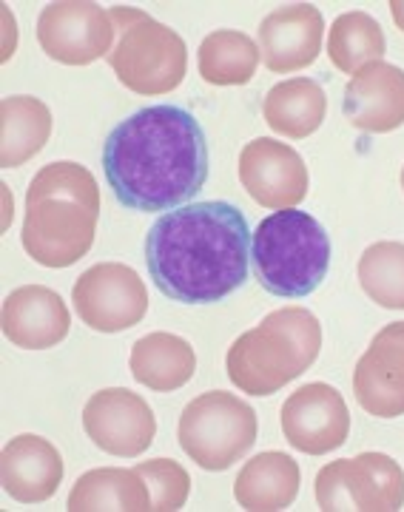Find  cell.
Returning <instances> with one entry per match:
<instances>
[{"label": "cell", "instance_id": "22", "mask_svg": "<svg viewBox=\"0 0 404 512\" xmlns=\"http://www.w3.org/2000/svg\"><path fill=\"white\" fill-rule=\"evenodd\" d=\"M52 137V111L29 94L3 97L0 103V165L18 168L40 154Z\"/></svg>", "mask_w": 404, "mask_h": 512}, {"label": "cell", "instance_id": "4", "mask_svg": "<svg viewBox=\"0 0 404 512\" xmlns=\"http://www.w3.org/2000/svg\"><path fill=\"white\" fill-rule=\"evenodd\" d=\"M322 325L308 308L288 305L268 313L228 348V379L248 396H274L319 359Z\"/></svg>", "mask_w": 404, "mask_h": 512}, {"label": "cell", "instance_id": "12", "mask_svg": "<svg viewBox=\"0 0 404 512\" xmlns=\"http://www.w3.org/2000/svg\"><path fill=\"white\" fill-rule=\"evenodd\" d=\"M83 430L103 453L137 458L157 436V419L143 396L126 387H106L83 407Z\"/></svg>", "mask_w": 404, "mask_h": 512}, {"label": "cell", "instance_id": "11", "mask_svg": "<svg viewBox=\"0 0 404 512\" xmlns=\"http://www.w3.org/2000/svg\"><path fill=\"white\" fill-rule=\"evenodd\" d=\"M285 441L305 456H328L350 433V410L342 393L325 382L302 384L282 404Z\"/></svg>", "mask_w": 404, "mask_h": 512}, {"label": "cell", "instance_id": "1", "mask_svg": "<svg viewBox=\"0 0 404 512\" xmlns=\"http://www.w3.org/2000/svg\"><path fill=\"white\" fill-rule=\"evenodd\" d=\"M103 171L123 208L154 214L183 208L208 183L200 120L180 106H146L111 128Z\"/></svg>", "mask_w": 404, "mask_h": 512}, {"label": "cell", "instance_id": "27", "mask_svg": "<svg viewBox=\"0 0 404 512\" xmlns=\"http://www.w3.org/2000/svg\"><path fill=\"white\" fill-rule=\"evenodd\" d=\"M151 493V510L154 512H177L183 510L188 493H191V476L183 464L171 458H154V461H140L134 467Z\"/></svg>", "mask_w": 404, "mask_h": 512}, {"label": "cell", "instance_id": "2", "mask_svg": "<svg viewBox=\"0 0 404 512\" xmlns=\"http://www.w3.org/2000/svg\"><path fill=\"white\" fill-rule=\"evenodd\" d=\"M251 231L237 205L191 202L166 211L146 234V265L163 296L180 305H214L248 279Z\"/></svg>", "mask_w": 404, "mask_h": 512}, {"label": "cell", "instance_id": "29", "mask_svg": "<svg viewBox=\"0 0 404 512\" xmlns=\"http://www.w3.org/2000/svg\"><path fill=\"white\" fill-rule=\"evenodd\" d=\"M402 191H404V168H402Z\"/></svg>", "mask_w": 404, "mask_h": 512}, {"label": "cell", "instance_id": "28", "mask_svg": "<svg viewBox=\"0 0 404 512\" xmlns=\"http://www.w3.org/2000/svg\"><path fill=\"white\" fill-rule=\"evenodd\" d=\"M390 12H393L396 26L404 32V0H390Z\"/></svg>", "mask_w": 404, "mask_h": 512}, {"label": "cell", "instance_id": "18", "mask_svg": "<svg viewBox=\"0 0 404 512\" xmlns=\"http://www.w3.org/2000/svg\"><path fill=\"white\" fill-rule=\"evenodd\" d=\"M63 458L57 447L43 436L23 433L3 447L0 456V481L9 498L18 504H43L63 484Z\"/></svg>", "mask_w": 404, "mask_h": 512}, {"label": "cell", "instance_id": "26", "mask_svg": "<svg viewBox=\"0 0 404 512\" xmlns=\"http://www.w3.org/2000/svg\"><path fill=\"white\" fill-rule=\"evenodd\" d=\"M356 276L370 302L387 311H404V242H373L359 256Z\"/></svg>", "mask_w": 404, "mask_h": 512}, {"label": "cell", "instance_id": "15", "mask_svg": "<svg viewBox=\"0 0 404 512\" xmlns=\"http://www.w3.org/2000/svg\"><path fill=\"white\" fill-rule=\"evenodd\" d=\"M325 18L311 3L279 6L259 23V52L274 74L308 69L322 52Z\"/></svg>", "mask_w": 404, "mask_h": 512}, {"label": "cell", "instance_id": "10", "mask_svg": "<svg viewBox=\"0 0 404 512\" xmlns=\"http://www.w3.org/2000/svg\"><path fill=\"white\" fill-rule=\"evenodd\" d=\"M37 43L63 66H89L109 57L117 32L109 9L92 0H57L37 18Z\"/></svg>", "mask_w": 404, "mask_h": 512}, {"label": "cell", "instance_id": "24", "mask_svg": "<svg viewBox=\"0 0 404 512\" xmlns=\"http://www.w3.org/2000/svg\"><path fill=\"white\" fill-rule=\"evenodd\" d=\"M259 43L237 29H217L205 35L197 52L200 77L211 86H245L257 74Z\"/></svg>", "mask_w": 404, "mask_h": 512}, {"label": "cell", "instance_id": "20", "mask_svg": "<svg viewBox=\"0 0 404 512\" xmlns=\"http://www.w3.org/2000/svg\"><path fill=\"white\" fill-rule=\"evenodd\" d=\"M129 367L131 376L143 387L154 390V393H171L194 379L197 353L183 336L157 330V333H148L134 342Z\"/></svg>", "mask_w": 404, "mask_h": 512}, {"label": "cell", "instance_id": "23", "mask_svg": "<svg viewBox=\"0 0 404 512\" xmlns=\"http://www.w3.org/2000/svg\"><path fill=\"white\" fill-rule=\"evenodd\" d=\"M69 512H97V510H151L148 484L137 470L126 467H97L86 476L77 478V484L66 501Z\"/></svg>", "mask_w": 404, "mask_h": 512}, {"label": "cell", "instance_id": "6", "mask_svg": "<svg viewBox=\"0 0 404 512\" xmlns=\"http://www.w3.org/2000/svg\"><path fill=\"white\" fill-rule=\"evenodd\" d=\"M109 12L117 32L109 66L117 80L129 92L143 97L174 92L185 80L188 69V49L177 29L154 20L143 9L117 6Z\"/></svg>", "mask_w": 404, "mask_h": 512}, {"label": "cell", "instance_id": "16", "mask_svg": "<svg viewBox=\"0 0 404 512\" xmlns=\"http://www.w3.org/2000/svg\"><path fill=\"white\" fill-rule=\"evenodd\" d=\"M342 111L365 134H387L404 126V69L376 60L350 77Z\"/></svg>", "mask_w": 404, "mask_h": 512}, {"label": "cell", "instance_id": "25", "mask_svg": "<svg viewBox=\"0 0 404 512\" xmlns=\"http://www.w3.org/2000/svg\"><path fill=\"white\" fill-rule=\"evenodd\" d=\"M387 40L379 20L368 12H345L333 20L328 35V57L342 74H356L368 63L385 57Z\"/></svg>", "mask_w": 404, "mask_h": 512}, {"label": "cell", "instance_id": "17", "mask_svg": "<svg viewBox=\"0 0 404 512\" xmlns=\"http://www.w3.org/2000/svg\"><path fill=\"white\" fill-rule=\"evenodd\" d=\"M3 336L23 350H49L60 345L69 328L72 313L63 296L46 285H23L3 302Z\"/></svg>", "mask_w": 404, "mask_h": 512}, {"label": "cell", "instance_id": "9", "mask_svg": "<svg viewBox=\"0 0 404 512\" xmlns=\"http://www.w3.org/2000/svg\"><path fill=\"white\" fill-rule=\"evenodd\" d=\"M77 316L97 333H123L148 313V288L123 262H100L77 276L72 288Z\"/></svg>", "mask_w": 404, "mask_h": 512}, {"label": "cell", "instance_id": "5", "mask_svg": "<svg viewBox=\"0 0 404 512\" xmlns=\"http://www.w3.org/2000/svg\"><path fill=\"white\" fill-rule=\"evenodd\" d=\"M257 282L279 299L313 293L331 268V237L311 214L282 208L259 222L251 237Z\"/></svg>", "mask_w": 404, "mask_h": 512}, {"label": "cell", "instance_id": "13", "mask_svg": "<svg viewBox=\"0 0 404 512\" xmlns=\"http://www.w3.org/2000/svg\"><path fill=\"white\" fill-rule=\"evenodd\" d=\"M239 183L257 205L282 211L308 197V165L299 151L271 137H257L239 151Z\"/></svg>", "mask_w": 404, "mask_h": 512}, {"label": "cell", "instance_id": "3", "mask_svg": "<svg viewBox=\"0 0 404 512\" xmlns=\"http://www.w3.org/2000/svg\"><path fill=\"white\" fill-rule=\"evenodd\" d=\"M100 220V188L86 165H43L26 191L20 242L43 268H69L92 251Z\"/></svg>", "mask_w": 404, "mask_h": 512}, {"label": "cell", "instance_id": "14", "mask_svg": "<svg viewBox=\"0 0 404 512\" xmlns=\"http://www.w3.org/2000/svg\"><path fill=\"white\" fill-rule=\"evenodd\" d=\"M353 396L376 419L404 416V322H390L373 336L353 370Z\"/></svg>", "mask_w": 404, "mask_h": 512}, {"label": "cell", "instance_id": "8", "mask_svg": "<svg viewBox=\"0 0 404 512\" xmlns=\"http://www.w3.org/2000/svg\"><path fill=\"white\" fill-rule=\"evenodd\" d=\"M316 504L325 512H396L404 507V470L385 453H359L316 473Z\"/></svg>", "mask_w": 404, "mask_h": 512}, {"label": "cell", "instance_id": "7", "mask_svg": "<svg viewBox=\"0 0 404 512\" xmlns=\"http://www.w3.org/2000/svg\"><path fill=\"white\" fill-rule=\"evenodd\" d=\"M257 410L225 390H208L185 404L177 439L183 453L208 473H222L257 444Z\"/></svg>", "mask_w": 404, "mask_h": 512}, {"label": "cell", "instance_id": "21", "mask_svg": "<svg viewBox=\"0 0 404 512\" xmlns=\"http://www.w3.org/2000/svg\"><path fill=\"white\" fill-rule=\"evenodd\" d=\"M328 97L325 89L311 77H291L276 83L262 100V117L276 134L305 140L325 123Z\"/></svg>", "mask_w": 404, "mask_h": 512}, {"label": "cell", "instance_id": "19", "mask_svg": "<svg viewBox=\"0 0 404 512\" xmlns=\"http://www.w3.org/2000/svg\"><path fill=\"white\" fill-rule=\"evenodd\" d=\"M302 473L288 453H259L239 470L234 481V498L248 512L288 510L299 495Z\"/></svg>", "mask_w": 404, "mask_h": 512}]
</instances>
